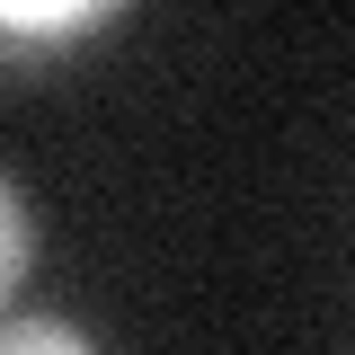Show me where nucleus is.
<instances>
[{
  "mask_svg": "<svg viewBox=\"0 0 355 355\" xmlns=\"http://www.w3.org/2000/svg\"><path fill=\"white\" fill-rule=\"evenodd\" d=\"M116 27V0H0V71H44L62 44Z\"/></svg>",
  "mask_w": 355,
  "mask_h": 355,
  "instance_id": "f257e3e1",
  "label": "nucleus"
},
{
  "mask_svg": "<svg viewBox=\"0 0 355 355\" xmlns=\"http://www.w3.org/2000/svg\"><path fill=\"white\" fill-rule=\"evenodd\" d=\"M0 355H98L71 329V320H44V311H27V320H0Z\"/></svg>",
  "mask_w": 355,
  "mask_h": 355,
  "instance_id": "f03ea898",
  "label": "nucleus"
},
{
  "mask_svg": "<svg viewBox=\"0 0 355 355\" xmlns=\"http://www.w3.org/2000/svg\"><path fill=\"white\" fill-rule=\"evenodd\" d=\"M27 258H36V222H27V205H18V187L0 178V302L18 293V275H27Z\"/></svg>",
  "mask_w": 355,
  "mask_h": 355,
  "instance_id": "7ed1b4c3",
  "label": "nucleus"
}]
</instances>
